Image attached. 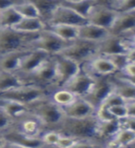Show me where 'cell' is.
I'll return each mask as SVG.
<instances>
[{
	"instance_id": "cell-23",
	"label": "cell",
	"mask_w": 135,
	"mask_h": 148,
	"mask_svg": "<svg viewBox=\"0 0 135 148\" xmlns=\"http://www.w3.org/2000/svg\"><path fill=\"white\" fill-rule=\"evenodd\" d=\"M121 128L119 119H116L110 121H99L98 131H97V141L101 145H105L106 143L112 139L119 129Z\"/></svg>"
},
{
	"instance_id": "cell-24",
	"label": "cell",
	"mask_w": 135,
	"mask_h": 148,
	"mask_svg": "<svg viewBox=\"0 0 135 148\" xmlns=\"http://www.w3.org/2000/svg\"><path fill=\"white\" fill-rule=\"evenodd\" d=\"M12 29L26 34H39L47 29V24L41 18H22Z\"/></svg>"
},
{
	"instance_id": "cell-50",
	"label": "cell",
	"mask_w": 135,
	"mask_h": 148,
	"mask_svg": "<svg viewBox=\"0 0 135 148\" xmlns=\"http://www.w3.org/2000/svg\"><path fill=\"white\" fill-rule=\"evenodd\" d=\"M132 146H134V147H135V143H134V145H132Z\"/></svg>"
},
{
	"instance_id": "cell-37",
	"label": "cell",
	"mask_w": 135,
	"mask_h": 148,
	"mask_svg": "<svg viewBox=\"0 0 135 148\" xmlns=\"http://www.w3.org/2000/svg\"><path fill=\"white\" fill-rule=\"evenodd\" d=\"M61 135L62 133L58 130H48L42 134L41 139L46 146H56Z\"/></svg>"
},
{
	"instance_id": "cell-39",
	"label": "cell",
	"mask_w": 135,
	"mask_h": 148,
	"mask_svg": "<svg viewBox=\"0 0 135 148\" xmlns=\"http://www.w3.org/2000/svg\"><path fill=\"white\" fill-rule=\"evenodd\" d=\"M101 104L106 105V106H117V105H122V104H126V100H125L123 97L118 94L117 92H115L114 90L110 92V94L106 97V99L102 102ZM100 104V105H101ZM99 105V106H100Z\"/></svg>"
},
{
	"instance_id": "cell-36",
	"label": "cell",
	"mask_w": 135,
	"mask_h": 148,
	"mask_svg": "<svg viewBox=\"0 0 135 148\" xmlns=\"http://www.w3.org/2000/svg\"><path fill=\"white\" fill-rule=\"evenodd\" d=\"M119 13L135 12V0H118L112 7Z\"/></svg>"
},
{
	"instance_id": "cell-6",
	"label": "cell",
	"mask_w": 135,
	"mask_h": 148,
	"mask_svg": "<svg viewBox=\"0 0 135 148\" xmlns=\"http://www.w3.org/2000/svg\"><path fill=\"white\" fill-rule=\"evenodd\" d=\"M28 83L41 85L55 90V82L57 79V63L56 57L52 56L37 68L34 72L27 76H22Z\"/></svg>"
},
{
	"instance_id": "cell-40",
	"label": "cell",
	"mask_w": 135,
	"mask_h": 148,
	"mask_svg": "<svg viewBox=\"0 0 135 148\" xmlns=\"http://www.w3.org/2000/svg\"><path fill=\"white\" fill-rule=\"evenodd\" d=\"M81 140L74 138L69 135H65L62 134L58 139V142L56 147H61V148H71V147H77L79 145V142Z\"/></svg>"
},
{
	"instance_id": "cell-41",
	"label": "cell",
	"mask_w": 135,
	"mask_h": 148,
	"mask_svg": "<svg viewBox=\"0 0 135 148\" xmlns=\"http://www.w3.org/2000/svg\"><path fill=\"white\" fill-rule=\"evenodd\" d=\"M109 110L114 117L118 119H122L129 116V110L126 104L109 106Z\"/></svg>"
},
{
	"instance_id": "cell-29",
	"label": "cell",
	"mask_w": 135,
	"mask_h": 148,
	"mask_svg": "<svg viewBox=\"0 0 135 148\" xmlns=\"http://www.w3.org/2000/svg\"><path fill=\"white\" fill-rule=\"evenodd\" d=\"M47 29L55 32L62 39L68 42H73L79 39V29L80 26L75 25H68V24H57V25H49Z\"/></svg>"
},
{
	"instance_id": "cell-15",
	"label": "cell",
	"mask_w": 135,
	"mask_h": 148,
	"mask_svg": "<svg viewBox=\"0 0 135 148\" xmlns=\"http://www.w3.org/2000/svg\"><path fill=\"white\" fill-rule=\"evenodd\" d=\"M82 69L95 76H114L119 73V69L111 60L106 56L98 55L82 65Z\"/></svg>"
},
{
	"instance_id": "cell-7",
	"label": "cell",
	"mask_w": 135,
	"mask_h": 148,
	"mask_svg": "<svg viewBox=\"0 0 135 148\" xmlns=\"http://www.w3.org/2000/svg\"><path fill=\"white\" fill-rule=\"evenodd\" d=\"M71 43L72 42L62 39L49 29H45L42 31L38 38L34 41L31 45V49H41L51 56H57L71 45Z\"/></svg>"
},
{
	"instance_id": "cell-34",
	"label": "cell",
	"mask_w": 135,
	"mask_h": 148,
	"mask_svg": "<svg viewBox=\"0 0 135 148\" xmlns=\"http://www.w3.org/2000/svg\"><path fill=\"white\" fill-rule=\"evenodd\" d=\"M16 121L5 112L0 106V133L6 134L15 128Z\"/></svg>"
},
{
	"instance_id": "cell-31",
	"label": "cell",
	"mask_w": 135,
	"mask_h": 148,
	"mask_svg": "<svg viewBox=\"0 0 135 148\" xmlns=\"http://www.w3.org/2000/svg\"><path fill=\"white\" fill-rule=\"evenodd\" d=\"M22 18L21 15L13 7L0 11V27L12 28Z\"/></svg>"
},
{
	"instance_id": "cell-43",
	"label": "cell",
	"mask_w": 135,
	"mask_h": 148,
	"mask_svg": "<svg viewBox=\"0 0 135 148\" xmlns=\"http://www.w3.org/2000/svg\"><path fill=\"white\" fill-rule=\"evenodd\" d=\"M121 127L128 128L135 132V116H128L122 119H119Z\"/></svg>"
},
{
	"instance_id": "cell-46",
	"label": "cell",
	"mask_w": 135,
	"mask_h": 148,
	"mask_svg": "<svg viewBox=\"0 0 135 148\" xmlns=\"http://www.w3.org/2000/svg\"><path fill=\"white\" fill-rule=\"evenodd\" d=\"M117 1L118 0H95V4L102 5V6H106V7H109V8L112 7Z\"/></svg>"
},
{
	"instance_id": "cell-38",
	"label": "cell",
	"mask_w": 135,
	"mask_h": 148,
	"mask_svg": "<svg viewBox=\"0 0 135 148\" xmlns=\"http://www.w3.org/2000/svg\"><path fill=\"white\" fill-rule=\"evenodd\" d=\"M95 117L98 119L99 121H110V120L116 119V118L110 112L109 108L106 105L101 104L96 108Z\"/></svg>"
},
{
	"instance_id": "cell-12",
	"label": "cell",
	"mask_w": 135,
	"mask_h": 148,
	"mask_svg": "<svg viewBox=\"0 0 135 148\" xmlns=\"http://www.w3.org/2000/svg\"><path fill=\"white\" fill-rule=\"evenodd\" d=\"M14 130L26 136L34 138L41 137L42 134L45 132L44 124L31 111L17 120Z\"/></svg>"
},
{
	"instance_id": "cell-26",
	"label": "cell",
	"mask_w": 135,
	"mask_h": 148,
	"mask_svg": "<svg viewBox=\"0 0 135 148\" xmlns=\"http://www.w3.org/2000/svg\"><path fill=\"white\" fill-rule=\"evenodd\" d=\"M135 143V132L128 128L121 127L116 135L106 143L105 146L108 147H127Z\"/></svg>"
},
{
	"instance_id": "cell-42",
	"label": "cell",
	"mask_w": 135,
	"mask_h": 148,
	"mask_svg": "<svg viewBox=\"0 0 135 148\" xmlns=\"http://www.w3.org/2000/svg\"><path fill=\"white\" fill-rule=\"evenodd\" d=\"M119 74L128 78H135V60L130 61Z\"/></svg>"
},
{
	"instance_id": "cell-5",
	"label": "cell",
	"mask_w": 135,
	"mask_h": 148,
	"mask_svg": "<svg viewBox=\"0 0 135 148\" xmlns=\"http://www.w3.org/2000/svg\"><path fill=\"white\" fill-rule=\"evenodd\" d=\"M59 55L75 60L82 65L99 55V43L77 39Z\"/></svg>"
},
{
	"instance_id": "cell-48",
	"label": "cell",
	"mask_w": 135,
	"mask_h": 148,
	"mask_svg": "<svg viewBox=\"0 0 135 148\" xmlns=\"http://www.w3.org/2000/svg\"><path fill=\"white\" fill-rule=\"evenodd\" d=\"M129 39H130V41H131V43H132L133 47H135V34L133 35H132L131 37H129Z\"/></svg>"
},
{
	"instance_id": "cell-19",
	"label": "cell",
	"mask_w": 135,
	"mask_h": 148,
	"mask_svg": "<svg viewBox=\"0 0 135 148\" xmlns=\"http://www.w3.org/2000/svg\"><path fill=\"white\" fill-rule=\"evenodd\" d=\"M8 142V146L11 147H29V148H37V147H45V143L43 142L41 137H29L24 134L18 132L16 130H11L10 132L5 134Z\"/></svg>"
},
{
	"instance_id": "cell-1",
	"label": "cell",
	"mask_w": 135,
	"mask_h": 148,
	"mask_svg": "<svg viewBox=\"0 0 135 148\" xmlns=\"http://www.w3.org/2000/svg\"><path fill=\"white\" fill-rule=\"evenodd\" d=\"M99 120L95 116L83 119L66 117L58 131L65 135H69L78 140L90 142L94 145H101L97 141Z\"/></svg>"
},
{
	"instance_id": "cell-14",
	"label": "cell",
	"mask_w": 135,
	"mask_h": 148,
	"mask_svg": "<svg viewBox=\"0 0 135 148\" xmlns=\"http://www.w3.org/2000/svg\"><path fill=\"white\" fill-rule=\"evenodd\" d=\"M95 82V76L82 67V71L62 88L71 91L77 96L85 97L93 89Z\"/></svg>"
},
{
	"instance_id": "cell-8",
	"label": "cell",
	"mask_w": 135,
	"mask_h": 148,
	"mask_svg": "<svg viewBox=\"0 0 135 148\" xmlns=\"http://www.w3.org/2000/svg\"><path fill=\"white\" fill-rule=\"evenodd\" d=\"M57 79L55 82V89L62 88L71 81L82 71V65L77 61L61 55H57Z\"/></svg>"
},
{
	"instance_id": "cell-49",
	"label": "cell",
	"mask_w": 135,
	"mask_h": 148,
	"mask_svg": "<svg viewBox=\"0 0 135 148\" xmlns=\"http://www.w3.org/2000/svg\"><path fill=\"white\" fill-rule=\"evenodd\" d=\"M63 1H67V2H80V1H83V0H63Z\"/></svg>"
},
{
	"instance_id": "cell-32",
	"label": "cell",
	"mask_w": 135,
	"mask_h": 148,
	"mask_svg": "<svg viewBox=\"0 0 135 148\" xmlns=\"http://www.w3.org/2000/svg\"><path fill=\"white\" fill-rule=\"evenodd\" d=\"M61 4L73 9L74 11L80 14L81 16L87 18L92 10V8L95 5V0H83V1H80V2H67L61 0Z\"/></svg>"
},
{
	"instance_id": "cell-17",
	"label": "cell",
	"mask_w": 135,
	"mask_h": 148,
	"mask_svg": "<svg viewBox=\"0 0 135 148\" xmlns=\"http://www.w3.org/2000/svg\"><path fill=\"white\" fill-rule=\"evenodd\" d=\"M66 117L72 119H83L95 115L96 108L84 97L78 96L77 99L69 106L63 108Z\"/></svg>"
},
{
	"instance_id": "cell-35",
	"label": "cell",
	"mask_w": 135,
	"mask_h": 148,
	"mask_svg": "<svg viewBox=\"0 0 135 148\" xmlns=\"http://www.w3.org/2000/svg\"><path fill=\"white\" fill-rule=\"evenodd\" d=\"M106 57H108L111 61L114 63V65L119 69V73L123 71V69L126 67V65L130 61H132L131 57H130V53H128V54H114V55L106 56Z\"/></svg>"
},
{
	"instance_id": "cell-4",
	"label": "cell",
	"mask_w": 135,
	"mask_h": 148,
	"mask_svg": "<svg viewBox=\"0 0 135 148\" xmlns=\"http://www.w3.org/2000/svg\"><path fill=\"white\" fill-rule=\"evenodd\" d=\"M53 90L41 85L27 83L21 87L0 94V98L18 101L27 106H31L42 99H45L52 94Z\"/></svg>"
},
{
	"instance_id": "cell-45",
	"label": "cell",
	"mask_w": 135,
	"mask_h": 148,
	"mask_svg": "<svg viewBox=\"0 0 135 148\" xmlns=\"http://www.w3.org/2000/svg\"><path fill=\"white\" fill-rule=\"evenodd\" d=\"M126 106L129 110V116H135V99L127 100Z\"/></svg>"
},
{
	"instance_id": "cell-30",
	"label": "cell",
	"mask_w": 135,
	"mask_h": 148,
	"mask_svg": "<svg viewBox=\"0 0 135 148\" xmlns=\"http://www.w3.org/2000/svg\"><path fill=\"white\" fill-rule=\"evenodd\" d=\"M50 97L55 103H57L62 108H65V106L72 104L78 96L66 88H58L52 92Z\"/></svg>"
},
{
	"instance_id": "cell-27",
	"label": "cell",
	"mask_w": 135,
	"mask_h": 148,
	"mask_svg": "<svg viewBox=\"0 0 135 148\" xmlns=\"http://www.w3.org/2000/svg\"><path fill=\"white\" fill-rule=\"evenodd\" d=\"M0 106H1L5 112L15 121H17L21 117L30 111L29 106L20 103L18 101L6 98H0Z\"/></svg>"
},
{
	"instance_id": "cell-22",
	"label": "cell",
	"mask_w": 135,
	"mask_h": 148,
	"mask_svg": "<svg viewBox=\"0 0 135 148\" xmlns=\"http://www.w3.org/2000/svg\"><path fill=\"white\" fill-rule=\"evenodd\" d=\"M114 91L121 95L125 100L135 99V83L119 73L112 76Z\"/></svg>"
},
{
	"instance_id": "cell-3",
	"label": "cell",
	"mask_w": 135,
	"mask_h": 148,
	"mask_svg": "<svg viewBox=\"0 0 135 148\" xmlns=\"http://www.w3.org/2000/svg\"><path fill=\"white\" fill-rule=\"evenodd\" d=\"M39 34H26L12 28L0 27V56L14 51L31 49L32 44L38 38Z\"/></svg>"
},
{
	"instance_id": "cell-21",
	"label": "cell",
	"mask_w": 135,
	"mask_h": 148,
	"mask_svg": "<svg viewBox=\"0 0 135 148\" xmlns=\"http://www.w3.org/2000/svg\"><path fill=\"white\" fill-rule=\"evenodd\" d=\"M30 49L9 52L0 56V71L18 72L21 67V59Z\"/></svg>"
},
{
	"instance_id": "cell-33",
	"label": "cell",
	"mask_w": 135,
	"mask_h": 148,
	"mask_svg": "<svg viewBox=\"0 0 135 148\" xmlns=\"http://www.w3.org/2000/svg\"><path fill=\"white\" fill-rule=\"evenodd\" d=\"M14 8L21 14L22 18H41L36 7L32 3L28 2L26 0L16 4Z\"/></svg>"
},
{
	"instance_id": "cell-13",
	"label": "cell",
	"mask_w": 135,
	"mask_h": 148,
	"mask_svg": "<svg viewBox=\"0 0 135 148\" xmlns=\"http://www.w3.org/2000/svg\"><path fill=\"white\" fill-rule=\"evenodd\" d=\"M113 90L112 76H95V85L84 98L97 108Z\"/></svg>"
},
{
	"instance_id": "cell-10",
	"label": "cell",
	"mask_w": 135,
	"mask_h": 148,
	"mask_svg": "<svg viewBox=\"0 0 135 148\" xmlns=\"http://www.w3.org/2000/svg\"><path fill=\"white\" fill-rule=\"evenodd\" d=\"M87 22H88L87 18H83L76 11H74L73 9L60 4L57 8V9L53 12L50 20L47 22V26L57 25V24L82 26L86 24Z\"/></svg>"
},
{
	"instance_id": "cell-20",
	"label": "cell",
	"mask_w": 135,
	"mask_h": 148,
	"mask_svg": "<svg viewBox=\"0 0 135 148\" xmlns=\"http://www.w3.org/2000/svg\"><path fill=\"white\" fill-rule=\"evenodd\" d=\"M110 35L111 32L108 29L90 22L80 26L79 29V39L95 42V43H101Z\"/></svg>"
},
{
	"instance_id": "cell-44",
	"label": "cell",
	"mask_w": 135,
	"mask_h": 148,
	"mask_svg": "<svg viewBox=\"0 0 135 148\" xmlns=\"http://www.w3.org/2000/svg\"><path fill=\"white\" fill-rule=\"evenodd\" d=\"M22 1H24V0H0V11L8 8L15 6L16 4L21 3Z\"/></svg>"
},
{
	"instance_id": "cell-9",
	"label": "cell",
	"mask_w": 135,
	"mask_h": 148,
	"mask_svg": "<svg viewBox=\"0 0 135 148\" xmlns=\"http://www.w3.org/2000/svg\"><path fill=\"white\" fill-rule=\"evenodd\" d=\"M119 13L114 8L95 4L88 16V22L101 26L109 31L113 27Z\"/></svg>"
},
{
	"instance_id": "cell-25",
	"label": "cell",
	"mask_w": 135,
	"mask_h": 148,
	"mask_svg": "<svg viewBox=\"0 0 135 148\" xmlns=\"http://www.w3.org/2000/svg\"><path fill=\"white\" fill-rule=\"evenodd\" d=\"M27 82L18 72L0 71V94L27 84Z\"/></svg>"
},
{
	"instance_id": "cell-47",
	"label": "cell",
	"mask_w": 135,
	"mask_h": 148,
	"mask_svg": "<svg viewBox=\"0 0 135 148\" xmlns=\"http://www.w3.org/2000/svg\"><path fill=\"white\" fill-rule=\"evenodd\" d=\"M8 143V142L7 140V138L5 137L4 134L0 133V147H7Z\"/></svg>"
},
{
	"instance_id": "cell-11",
	"label": "cell",
	"mask_w": 135,
	"mask_h": 148,
	"mask_svg": "<svg viewBox=\"0 0 135 148\" xmlns=\"http://www.w3.org/2000/svg\"><path fill=\"white\" fill-rule=\"evenodd\" d=\"M133 46L129 38L111 34L106 40L99 43V55L109 56L114 54L131 53Z\"/></svg>"
},
{
	"instance_id": "cell-28",
	"label": "cell",
	"mask_w": 135,
	"mask_h": 148,
	"mask_svg": "<svg viewBox=\"0 0 135 148\" xmlns=\"http://www.w3.org/2000/svg\"><path fill=\"white\" fill-rule=\"evenodd\" d=\"M34 5L40 13L41 18L46 24L50 20L53 12L61 4V0H26Z\"/></svg>"
},
{
	"instance_id": "cell-16",
	"label": "cell",
	"mask_w": 135,
	"mask_h": 148,
	"mask_svg": "<svg viewBox=\"0 0 135 148\" xmlns=\"http://www.w3.org/2000/svg\"><path fill=\"white\" fill-rule=\"evenodd\" d=\"M52 56L41 49H30L21 59V67L18 73L21 76H27L40 67L46 59Z\"/></svg>"
},
{
	"instance_id": "cell-18",
	"label": "cell",
	"mask_w": 135,
	"mask_h": 148,
	"mask_svg": "<svg viewBox=\"0 0 135 148\" xmlns=\"http://www.w3.org/2000/svg\"><path fill=\"white\" fill-rule=\"evenodd\" d=\"M110 32L111 34L123 36L126 38L133 35L135 34V12L119 13Z\"/></svg>"
},
{
	"instance_id": "cell-2",
	"label": "cell",
	"mask_w": 135,
	"mask_h": 148,
	"mask_svg": "<svg viewBox=\"0 0 135 148\" xmlns=\"http://www.w3.org/2000/svg\"><path fill=\"white\" fill-rule=\"evenodd\" d=\"M30 111L44 124L45 131L58 130L66 119L64 109L48 96L31 105Z\"/></svg>"
}]
</instances>
